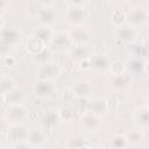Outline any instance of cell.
Returning <instances> with one entry per match:
<instances>
[{
	"label": "cell",
	"instance_id": "e575fe53",
	"mask_svg": "<svg viewBox=\"0 0 149 149\" xmlns=\"http://www.w3.org/2000/svg\"><path fill=\"white\" fill-rule=\"evenodd\" d=\"M8 6V2L7 1H3V0H0V10L5 9L6 7Z\"/></svg>",
	"mask_w": 149,
	"mask_h": 149
},
{
	"label": "cell",
	"instance_id": "484cf974",
	"mask_svg": "<svg viewBox=\"0 0 149 149\" xmlns=\"http://www.w3.org/2000/svg\"><path fill=\"white\" fill-rule=\"evenodd\" d=\"M59 121H61V120H59L58 113H56V112H54V111H47V113L42 116V121H41V122H42V125H43L44 127L50 128V127L56 126Z\"/></svg>",
	"mask_w": 149,
	"mask_h": 149
},
{
	"label": "cell",
	"instance_id": "cb8c5ba5",
	"mask_svg": "<svg viewBox=\"0 0 149 149\" xmlns=\"http://www.w3.org/2000/svg\"><path fill=\"white\" fill-rule=\"evenodd\" d=\"M127 143L129 144H140L144 141V130L141 129H135V130H130L127 134H125Z\"/></svg>",
	"mask_w": 149,
	"mask_h": 149
},
{
	"label": "cell",
	"instance_id": "d6986e66",
	"mask_svg": "<svg viewBox=\"0 0 149 149\" xmlns=\"http://www.w3.org/2000/svg\"><path fill=\"white\" fill-rule=\"evenodd\" d=\"M132 83V77L130 74H128L126 71L121 74H116V76H112L111 78V86L114 90H125L126 87H128V85Z\"/></svg>",
	"mask_w": 149,
	"mask_h": 149
},
{
	"label": "cell",
	"instance_id": "83f0119b",
	"mask_svg": "<svg viewBox=\"0 0 149 149\" xmlns=\"http://www.w3.org/2000/svg\"><path fill=\"white\" fill-rule=\"evenodd\" d=\"M111 146L113 147V149H123L128 146L126 136L125 135H115L111 139Z\"/></svg>",
	"mask_w": 149,
	"mask_h": 149
},
{
	"label": "cell",
	"instance_id": "277c9868",
	"mask_svg": "<svg viewBox=\"0 0 149 149\" xmlns=\"http://www.w3.org/2000/svg\"><path fill=\"white\" fill-rule=\"evenodd\" d=\"M148 17H149V14H148L147 9H144L143 7H140V6L133 7L126 13L127 24H129V26H132L136 29H137V27L147 24Z\"/></svg>",
	"mask_w": 149,
	"mask_h": 149
},
{
	"label": "cell",
	"instance_id": "9a60e30c",
	"mask_svg": "<svg viewBox=\"0 0 149 149\" xmlns=\"http://www.w3.org/2000/svg\"><path fill=\"white\" fill-rule=\"evenodd\" d=\"M26 142L30 147H40L47 142V135L40 128H31V129H28Z\"/></svg>",
	"mask_w": 149,
	"mask_h": 149
},
{
	"label": "cell",
	"instance_id": "8992f818",
	"mask_svg": "<svg viewBox=\"0 0 149 149\" xmlns=\"http://www.w3.org/2000/svg\"><path fill=\"white\" fill-rule=\"evenodd\" d=\"M36 17L43 26H50L56 21V9L50 3H43L36 12Z\"/></svg>",
	"mask_w": 149,
	"mask_h": 149
},
{
	"label": "cell",
	"instance_id": "ac0fdd59",
	"mask_svg": "<svg viewBox=\"0 0 149 149\" xmlns=\"http://www.w3.org/2000/svg\"><path fill=\"white\" fill-rule=\"evenodd\" d=\"M54 35H55V33H54V30H52V28H51L50 26H43V24H41V26H40L38 28H36V30L34 31V36L37 37L45 47H47L48 44H50V42H51Z\"/></svg>",
	"mask_w": 149,
	"mask_h": 149
},
{
	"label": "cell",
	"instance_id": "d6a6232c",
	"mask_svg": "<svg viewBox=\"0 0 149 149\" xmlns=\"http://www.w3.org/2000/svg\"><path fill=\"white\" fill-rule=\"evenodd\" d=\"M3 63H5V65H7V66H12V65L15 64V58L8 54V55H6V56L3 57Z\"/></svg>",
	"mask_w": 149,
	"mask_h": 149
},
{
	"label": "cell",
	"instance_id": "d4e9b609",
	"mask_svg": "<svg viewBox=\"0 0 149 149\" xmlns=\"http://www.w3.org/2000/svg\"><path fill=\"white\" fill-rule=\"evenodd\" d=\"M15 87H16V85H15V81H14V79L12 77L2 76L0 78V94L6 97Z\"/></svg>",
	"mask_w": 149,
	"mask_h": 149
},
{
	"label": "cell",
	"instance_id": "ba28073f",
	"mask_svg": "<svg viewBox=\"0 0 149 149\" xmlns=\"http://www.w3.org/2000/svg\"><path fill=\"white\" fill-rule=\"evenodd\" d=\"M56 86L54 81L50 80H37L33 86V92L36 97L41 99H48L54 95Z\"/></svg>",
	"mask_w": 149,
	"mask_h": 149
},
{
	"label": "cell",
	"instance_id": "3957f363",
	"mask_svg": "<svg viewBox=\"0 0 149 149\" xmlns=\"http://www.w3.org/2000/svg\"><path fill=\"white\" fill-rule=\"evenodd\" d=\"M61 72H62L61 65L54 61H49L43 64H40L36 70L38 80H50V81H54V79H56L61 74Z\"/></svg>",
	"mask_w": 149,
	"mask_h": 149
},
{
	"label": "cell",
	"instance_id": "7a4b0ae2",
	"mask_svg": "<svg viewBox=\"0 0 149 149\" xmlns=\"http://www.w3.org/2000/svg\"><path fill=\"white\" fill-rule=\"evenodd\" d=\"M20 38L21 33L14 27H3L0 29V47L5 49L6 55H8L9 50L20 41Z\"/></svg>",
	"mask_w": 149,
	"mask_h": 149
},
{
	"label": "cell",
	"instance_id": "8fae6325",
	"mask_svg": "<svg viewBox=\"0 0 149 149\" xmlns=\"http://www.w3.org/2000/svg\"><path fill=\"white\" fill-rule=\"evenodd\" d=\"M126 72L130 76H140L147 73V62L141 58L132 57L127 63H125Z\"/></svg>",
	"mask_w": 149,
	"mask_h": 149
},
{
	"label": "cell",
	"instance_id": "4fadbf2b",
	"mask_svg": "<svg viewBox=\"0 0 149 149\" xmlns=\"http://www.w3.org/2000/svg\"><path fill=\"white\" fill-rule=\"evenodd\" d=\"M80 125L87 132H97L101 126V119L99 115H95L91 112L84 113L80 119Z\"/></svg>",
	"mask_w": 149,
	"mask_h": 149
},
{
	"label": "cell",
	"instance_id": "4dcf8cb0",
	"mask_svg": "<svg viewBox=\"0 0 149 149\" xmlns=\"http://www.w3.org/2000/svg\"><path fill=\"white\" fill-rule=\"evenodd\" d=\"M62 100H63V102L65 105H71V104H73L77 100V98H76L74 93L72 92V90L71 88H68V90H64L63 91V93H62Z\"/></svg>",
	"mask_w": 149,
	"mask_h": 149
},
{
	"label": "cell",
	"instance_id": "5bb4252c",
	"mask_svg": "<svg viewBox=\"0 0 149 149\" xmlns=\"http://www.w3.org/2000/svg\"><path fill=\"white\" fill-rule=\"evenodd\" d=\"M90 64H91V69H94L97 71H105L109 68L111 59L106 54L95 52L90 57Z\"/></svg>",
	"mask_w": 149,
	"mask_h": 149
},
{
	"label": "cell",
	"instance_id": "7c38bea8",
	"mask_svg": "<svg viewBox=\"0 0 149 149\" xmlns=\"http://www.w3.org/2000/svg\"><path fill=\"white\" fill-rule=\"evenodd\" d=\"M27 135H28V128H26L22 123H21V125H13V126L8 129L7 139H8V141H10L12 143L16 144V143L26 142Z\"/></svg>",
	"mask_w": 149,
	"mask_h": 149
},
{
	"label": "cell",
	"instance_id": "9c48e42d",
	"mask_svg": "<svg viewBox=\"0 0 149 149\" xmlns=\"http://www.w3.org/2000/svg\"><path fill=\"white\" fill-rule=\"evenodd\" d=\"M71 90L74 93L77 99H88L92 97V93H93V86L86 79L76 80L73 83Z\"/></svg>",
	"mask_w": 149,
	"mask_h": 149
},
{
	"label": "cell",
	"instance_id": "4316f807",
	"mask_svg": "<svg viewBox=\"0 0 149 149\" xmlns=\"http://www.w3.org/2000/svg\"><path fill=\"white\" fill-rule=\"evenodd\" d=\"M111 20L114 23V26H116L118 28L126 23V13L122 9H115L111 15Z\"/></svg>",
	"mask_w": 149,
	"mask_h": 149
},
{
	"label": "cell",
	"instance_id": "1f68e13d",
	"mask_svg": "<svg viewBox=\"0 0 149 149\" xmlns=\"http://www.w3.org/2000/svg\"><path fill=\"white\" fill-rule=\"evenodd\" d=\"M58 116H59V120L61 121H68V120H70V119H72V116H73V112L70 109V107H63V108H61L58 112Z\"/></svg>",
	"mask_w": 149,
	"mask_h": 149
},
{
	"label": "cell",
	"instance_id": "5b68a950",
	"mask_svg": "<svg viewBox=\"0 0 149 149\" xmlns=\"http://www.w3.org/2000/svg\"><path fill=\"white\" fill-rule=\"evenodd\" d=\"M28 114L24 105H8L5 109V119L13 125H21L28 118Z\"/></svg>",
	"mask_w": 149,
	"mask_h": 149
},
{
	"label": "cell",
	"instance_id": "2e32d148",
	"mask_svg": "<svg viewBox=\"0 0 149 149\" xmlns=\"http://www.w3.org/2000/svg\"><path fill=\"white\" fill-rule=\"evenodd\" d=\"M134 121L137 127V129L141 130H147L149 126V115H148V106L143 105L140 106L135 112H134Z\"/></svg>",
	"mask_w": 149,
	"mask_h": 149
},
{
	"label": "cell",
	"instance_id": "6da1fadb",
	"mask_svg": "<svg viewBox=\"0 0 149 149\" xmlns=\"http://www.w3.org/2000/svg\"><path fill=\"white\" fill-rule=\"evenodd\" d=\"M65 16L70 23H73L76 26H80L88 16V12L85 7V2H83V1L68 2Z\"/></svg>",
	"mask_w": 149,
	"mask_h": 149
},
{
	"label": "cell",
	"instance_id": "30bf717a",
	"mask_svg": "<svg viewBox=\"0 0 149 149\" xmlns=\"http://www.w3.org/2000/svg\"><path fill=\"white\" fill-rule=\"evenodd\" d=\"M71 42L74 43V45H81V44H87L88 41L91 40V31L88 30L87 27L80 24L76 26L69 34Z\"/></svg>",
	"mask_w": 149,
	"mask_h": 149
},
{
	"label": "cell",
	"instance_id": "f546056e",
	"mask_svg": "<svg viewBox=\"0 0 149 149\" xmlns=\"http://www.w3.org/2000/svg\"><path fill=\"white\" fill-rule=\"evenodd\" d=\"M49 56H50L49 50H48L47 48H44L41 52H38L37 55L33 56V59H34L35 62H37L38 65H40V64H43V63H45V62H49V61H50V59H49Z\"/></svg>",
	"mask_w": 149,
	"mask_h": 149
},
{
	"label": "cell",
	"instance_id": "836d02e7",
	"mask_svg": "<svg viewBox=\"0 0 149 149\" xmlns=\"http://www.w3.org/2000/svg\"><path fill=\"white\" fill-rule=\"evenodd\" d=\"M79 64H80V68H81V69H85V70L91 69L90 59H84V61H80V62H79Z\"/></svg>",
	"mask_w": 149,
	"mask_h": 149
},
{
	"label": "cell",
	"instance_id": "e0dca14e",
	"mask_svg": "<svg viewBox=\"0 0 149 149\" xmlns=\"http://www.w3.org/2000/svg\"><path fill=\"white\" fill-rule=\"evenodd\" d=\"M70 54L72 58L77 61H84V59H90V57L94 54L93 50L87 45V44H81V45H74L70 50Z\"/></svg>",
	"mask_w": 149,
	"mask_h": 149
},
{
	"label": "cell",
	"instance_id": "ffe728a7",
	"mask_svg": "<svg viewBox=\"0 0 149 149\" xmlns=\"http://www.w3.org/2000/svg\"><path fill=\"white\" fill-rule=\"evenodd\" d=\"M24 100H26V93L22 88L17 86L6 95V101L8 105H23Z\"/></svg>",
	"mask_w": 149,
	"mask_h": 149
},
{
	"label": "cell",
	"instance_id": "52a82bcc",
	"mask_svg": "<svg viewBox=\"0 0 149 149\" xmlns=\"http://www.w3.org/2000/svg\"><path fill=\"white\" fill-rule=\"evenodd\" d=\"M137 36V29L125 23L116 28L115 37L123 44H133Z\"/></svg>",
	"mask_w": 149,
	"mask_h": 149
},
{
	"label": "cell",
	"instance_id": "44dd1931",
	"mask_svg": "<svg viewBox=\"0 0 149 149\" xmlns=\"http://www.w3.org/2000/svg\"><path fill=\"white\" fill-rule=\"evenodd\" d=\"M107 109H108V101L105 98H101V97L94 98L93 101L90 104V112L95 115L105 113Z\"/></svg>",
	"mask_w": 149,
	"mask_h": 149
},
{
	"label": "cell",
	"instance_id": "7402d4cb",
	"mask_svg": "<svg viewBox=\"0 0 149 149\" xmlns=\"http://www.w3.org/2000/svg\"><path fill=\"white\" fill-rule=\"evenodd\" d=\"M71 40H70V36L68 33H64V31H61V33H57L54 35L50 44L54 45L55 48L57 49H64L65 47H68L70 44Z\"/></svg>",
	"mask_w": 149,
	"mask_h": 149
},
{
	"label": "cell",
	"instance_id": "f1b7e54d",
	"mask_svg": "<svg viewBox=\"0 0 149 149\" xmlns=\"http://www.w3.org/2000/svg\"><path fill=\"white\" fill-rule=\"evenodd\" d=\"M109 69H111V72H112V76H116V74H121L126 71L125 69V63L120 62V61H115V62H111V65H109Z\"/></svg>",
	"mask_w": 149,
	"mask_h": 149
},
{
	"label": "cell",
	"instance_id": "603a6c76",
	"mask_svg": "<svg viewBox=\"0 0 149 149\" xmlns=\"http://www.w3.org/2000/svg\"><path fill=\"white\" fill-rule=\"evenodd\" d=\"M26 48H27V50L29 51V54L31 55V56H35V55H37L38 52H41L44 48H47L37 37H35L34 35L33 36H30L28 40H27V43H26Z\"/></svg>",
	"mask_w": 149,
	"mask_h": 149
},
{
	"label": "cell",
	"instance_id": "d590c367",
	"mask_svg": "<svg viewBox=\"0 0 149 149\" xmlns=\"http://www.w3.org/2000/svg\"><path fill=\"white\" fill-rule=\"evenodd\" d=\"M3 23H5V22H3V17H2V15L0 14V29L3 28Z\"/></svg>",
	"mask_w": 149,
	"mask_h": 149
}]
</instances>
